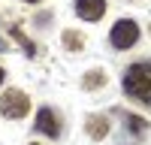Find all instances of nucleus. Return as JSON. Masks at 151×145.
I'll use <instances>...</instances> for the list:
<instances>
[{
    "instance_id": "obj_4",
    "label": "nucleus",
    "mask_w": 151,
    "mask_h": 145,
    "mask_svg": "<svg viewBox=\"0 0 151 145\" xmlns=\"http://www.w3.org/2000/svg\"><path fill=\"white\" fill-rule=\"evenodd\" d=\"M36 130L45 133V136H60V115L55 112V109H40V115H36Z\"/></svg>"
},
{
    "instance_id": "obj_2",
    "label": "nucleus",
    "mask_w": 151,
    "mask_h": 145,
    "mask_svg": "<svg viewBox=\"0 0 151 145\" xmlns=\"http://www.w3.org/2000/svg\"><path fill=\"white\" fill-rule=\"evenodd\" d=\"M27 109H30V100L24 91H18V88L3 91V97H0V115L3 118H24Z\"/></svg>"
},
{
    "instance_id": "obj_1",
    "label": "nucleus",
    "mask_w": 151,
    "mask_h": 145,
    "mask_svg": "<svg viewBox=\"0 0 151 145\" xmlns=\"http://www.w3.org/2000/svg\"><path fill=\"white\" fill-rule=\"evenodd\" d=\"M124 94L139 100V103H151V60H139V64L127 67V72H124Z\"/></svg>"
},
{
    "instance_id": "obj_3",
    "label": "nucleus",
    "mask_w": 151,
    "mask_h": 145,
    "mask_svg": "<svg viewBox=\"0 0 151 145\" xmlns=\"http://www.w3.org/2000/svg\"><path fill=\"white\" fill-rule=\"evenodd\" d=\"M136 39H139V24H136L133 18L115 21V27H112V33H109V42L115 48H130V45H136Z\"/></svg>"
},
{
    "instance_id": "obj_9",
    "label": "nucleus",
    "mask_w": 151,
    "mask_h": 145,
    "mask_svg": "<svg viewBox=\"0 0 151 145\" xmlns=\"http://www.w3.org/2000/svg\"><path fill=\"white\" fill-rule=\"evenodd\" d=\"M0 82H3V70H0Z\"/></svg>"
},
{
    "instance_id": "obj_5",
    "label": "nucleus",
    "mask_w": 151,
    "mask_h": 145,
    "mask_svg": "<svg viewBox=\"0 0 151 145\" xmlns=\"http://www.w3.org/2000/svg\"><path fill=\"white\" fill-rule=\"evenodd\" d=\"M76 12L85 21H100L106 12V0H76Z\"/></svg>"
},
{
    "instance_id": "obj_6",
    "label": "nucleus",
    "mask_w": 151,
    "mask_h": 145,
    "mask_svg": "<svg viewBox=\"0 0 151 145\" xmlns=\"http://www.w3.org/2000/svg\"><path fill=\"white\" fill-rule=\"evenodd\" d=\"M106 133H109V118L106 115H88V136L103 139Z\"/></svg>"
},
{
    "instance_id": "obj_8",
    "label": "nucleus",
    "mask_w": 151,
    "mask_h": 145,
    "mask_svg": "<svg viewBox=\"0 0 151 145\" xmlns=\"http://www.w3.org/2000/svg\"><path fill=\"white\" fill-rule=\"evenodd\" d=\"M64 42H67L70 48H82V45H85V36L73 33V30H67V33H64Z\"/></svg>"
},
{
    "instance_id": "obj_10",
    "label": "nucleus",
    "mask_w": 151,
    "mask_h": 145,
    "mask_svg": "<svg viewBox=\"0 0 151 145\" xmlns=\"http://www.w3.org/2000/svg\"><path fill=\"white\" fill-rule=\"evenodd\" d=\"M27 3H33V0H27Z\"/></svg>"
},
{
    "instance_id": "obj_11",
    "label": "nucleus",
    "mask_w": 151,
    "mask_h": 145,
    "mask_svg": "<svg viewBox=\"0 0 151 145\" xmlns=\"http://www.w3.org/2000/svg\"><path fill=\"white\" fill-rule=\"evenodd\" d=\"M33 145H36V142H33Z\"/></svg>"
},
{
    "instance_id": "obj_7",
    "label": "nucleus",
    "mask_w": 151,
    "mask_h": 145,
    "mask_svg": "<svg viewBox=\"0 0 151 145\" xmlns=\"http://www.w3.org/2000/svg\"><path fill=\"white\" fill-rule=\"evenodd\" d=\"M82 85H85L88 91H94V88H103V85H106V72H103V70H91V72H88V79H85Z\"/></svg>"
}]
</instances>
